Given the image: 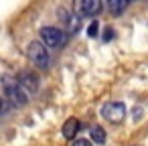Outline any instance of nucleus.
<instances>
[{"label": "nucleus", "mask_w": 148, "mask_h": 146, "mask_svg": "<svg viewBox=\"0 0 148 146\" xmlns=\"http://www.w3.org/2000/svg\"><path fill=\"white\" fill-rule=\"evenodd\" d=\"M2 87H4V93H6V97L10 99V104H12V106H16V108L27 106V101H29L27 93H29V91L21 85V81H18V79L4 75V77H2Z\"/></svg>", "instance_id": "nucleus-1"}, {"label": "nucleus", "mask_w": 148, "mask_h": 146, "mask_svg": "<svg viewBox=\"0 0 148 146\" xmlns=\"http://www.w3.org/2000/svg\"><path fill=\"white\" fill-rule=\"evenodd\" d=\"M27 53L31 57V61L39 67V69H47L49 63H51V57H49V51H47V45L41 41H33L29 47H27Z\"/></svg>", "instance_id": "nucleus-2"}, {"label": "nucleus", "mask_w": 148, "mask_h": 146, "mask_svg": "<svg viewBox=\"0 0 148 146\" xmlns=\"http://www.w3.org/2000/svg\"><path fill=\"white\" fill-rule=\"evenodd\" d=\"M41 41H43L47 47L55 49V47H61V45L67 41V35H65L61 29H55V27H45V29H41Z\"/></svg>", "instance_id": "nucleus-3"}, {"label": "nucleus", "mask_w": 148, "mask_h": 146, "mask_svg": "<svg viewBox=\"0 0 148 146\" xmlns=\"http://www.w3.org/2000/svg\"><path fill=\"white\" fill-rule=\"evenodd\" d=\"M101 116H103L108 122L118 124V122H122L124 116H126V106H124L122 101H108V104L101 108Z\"/></svg>", "instance_id": "nucleus-4"}, {"label": "nucleus", "mask_w": 148, "mask_h": 146, "mask_svg": "<svg viewBox=\"0 0 148 146\" xmlns=\"http://www.w3.org/2000/svg\"><path fill=\"white\" fill-rule=\"evenodd\" d=\"M101 2L99 0H73V10L79 16H93L101 10Z\"/></svg>", "instance_id": "nucleus-5"}, {"label": "nucleus", "mask_w": 148, "mask_h": 146, "mask_svg": "<svg viewBox=\"0 0 148 146\" xmlns=\"http://www.w3.org/2000/svg\"><path fill=\"white\" fill-rule=\"evenodd\" d=\"M16 79L21 81V85H23L29 93H35V91L39 89V77H37V73H33V71H21V73L16 75Z\"/></svg>", "instance_id": "nucleus-6"}, {"label": "nucleus", "mask_w": 148, "mask_h": 146, "mask_svg": "<svg viewBox=\"0 0 148 146\" xmlns=\"http://www.w3.org/2000/svg\"><path fill=\"white\" fill-rule=\"evenodd\" d=\"M99 2H101V6H103L106 10H110L112 14H122V12L126 10V6H128L130 0H99Z\"/></svg>", "instance_id": "nucleus-7"}, {"label": "nucleus", "mask_w": 148, "mask_h": 146, "mask_svg": "<svg viewBox=\"0 0 148 146\" xmlns=\"http://www.w3.org/2000/svg\"><path fill=\"white\" fill-rule=\"evenodd\" d=\"M77 130H79V120H77V118H69V120L63 124L61 134H63V138L73 140V138H75V134H77Z\"/></svg>", "instance_id": "nucleus-8"}, {"label": "nucleus", "mask_w": 148, "mask_h": 146, "mask_svg": "<svg viewBox=\"0 0 148 146\" xmlns=\"http://www.w3.org/2000/svg\"><path fill=\"white\" fill-rule=\"evenodd\" d=\"M91 142H95V144H103V142H106V132H103V128H99V126L91 128Z\"/></svg>", "instance_id": "nucleus-9"}, {"label": "nucleus", "mask_w": 148, "mask_h": 146, "mask_svg": "<svg viewBox=\"0 0 148 146\" xmlns=\"http://www.w3.org/2000/svg\"><path fill=\"white\" fill-rule=\"evenodd\" d=\"M97 35H99V25H97V21H93V23L87 27V37L93 39V37H97Z\"/></svg>", "instance_id": "nucleus-10"}, {"label": "nucleus", "mask_w": 148, "mask_h": 146, "mask_svg": "<svg viewBox=\"0 0 148 146\" xmlns=\"http://www.w3.org/2000/svg\"><path fill=\"white\" fill-rule=\"evenodd\" d=\"M57 16H59V21H61L65 27H67V25H69V21H71V16H69V12H67L65 8H59V10H57Z\"/></svg>", "instance_id": "nucleus-11"}, {"label": "nucleus", "mask_w": 148, "mask_h": 146, "mask_svg": "<svg viewBox=\"0 0 148 146\" xmlns=\"http://www.w3.org/2000/svg\"><path fill=\"white\" fill-rule=\"evenodd\" d=\"M71 146H91V142H89V140L79 138V140H73V144H71Z\"/></svg>", "instance_id": "nucleus-12"}, {"label": "nucleus", "mask_w": 148, "mask_h": 146, "mask_svg": "<svg viewBox=\"0 0 148 146\" xmlns=\"http://www.w3.org/2000/svg\"><path fill=\"white\" fill-rule=\"evenodd\" d=\"M112 37H114V31H112V29H106V35H103V41H110Z\"/></svg>", "instance_id": "nucleus-13"}, {"label": "nucleus", "mask_w": 148, "mask_h": 146, "mask_svg": "<svg viewBox=\"0 0 148 146\" xmlns=\"http://www.w3.org/2000/svg\"><path fill=\"white\" fill-rule=\"evenodd\" d=\"M4 112V101H2V97H0V114Z\"/></svg>", "instance_id": "nucleus-14"}]
</instances>
